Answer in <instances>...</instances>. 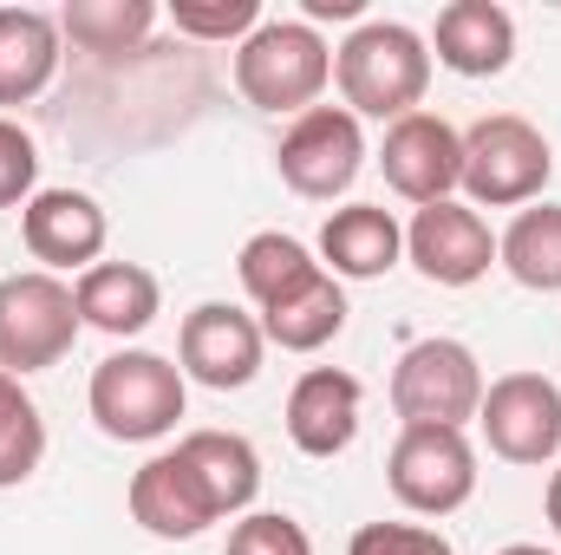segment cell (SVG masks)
I'll list each match as a JSON object with an SVG mask.
<instances>
[{
    "label": "cell",
    "mask_w": 561,
    "mask_h": 555,
    "mask_svg": "<svg viewBox=\"0 0 561 555\" xmlns=\"http://www.w3.org/2000/svg\"><path fill=\"white\" fill-rule=\"evenodd\" d=\"M333 79L353 118H412L431 86V46L399 20H366L333 53Z\"/></svg>",
    "instance_id": "cell-1"
},
{
    "label": "cell",
    "mask_w": 561,
    "mask_h": 555,
    "mask_svg": "<svg viewBox=\"0 0 561 555\" xmlns=\"http://www.w3.org/2000/svg\"><path fill=\"white\" fill-rule=\"evenodd\" d=\"M333 79V53L307 20H262L236 46V86L255 112H313Z\"/></svg>",
    "instance_id": "cell-2"
},
{
    "label": "cell",
    "mask_w": 561,
    "mask_h": 555,
    "mask_svg": "<svg viewBox=\"0 0 561 555\" xmlns=\"http://www.w3.org/2000/svg\"><path fill=\"white\" fill-rule=\"evenodd\" d=\"M92 418L105 438L118 444H150L163 431H176L183 418V366H170L163 353H112L92 373Z\"/></svg>",
    "instance_id": "cell-3"
},
{
    "label": "cell",
    "mask_w": 561,
    "mask_h": 555,
    "mask_svg": "<svg viewBox=\"0 0 561 555\" xmlns=\"http://www.w3.org/2000/svg\"><path fill=\"white\" fill-rule=\"evenodd\" d=\"M549 177H556V150L529 118L496 112V118H477L463 132V190H470V203H483V209L536 203L549 190Z\"/></svg>",
    "instance_id": "cell-4"
},
{
    "label": "cell",
    "mask_w": 561,
    "mask_h": 555,
    "mask_svg": "<svg viewBox=\"0 0 561 555\" xmlns=\"http://www.w3.org/2000/svg\"><path fill=\"white\" fill-rule=\"evenodd\" d=\"M72 340H79V301L59 275L33 269L0 281V373L13 380L46 373L72 353Z\"/></svg>",
    "instance_id": "cell-5"
},
{
    "label": "cell",
    "mask_w": 561,
    "mask_h": 555,
    "mask_svg": "<svg viewBox=\"0 0 561 555\" xmlns=\"http://www.w3.org/2000/svg\"><path fill=\"white\" fill-rule=\"evenodd\" d=\"M386 477H392V497H399L405 510H419V517H450V510H463L470 490H477V451H470V438L450 431V424H405L399 444H392Z\"/></svg>",
    "instance_id": "cell-6"
},
{
    "label": "cell",
    "mask_w": 561,
    "mask_h": 555,
    "mask_svg": "<svg viewBox=\"0 0 561 555\" xmlns=\"http://www.w3.org/2000/svg\"><path fill=\"white\" fill-rule=\"evenodd\" d=\"M477 406H483V373L463 340H419L392 366V412L405 424L463 431V418H477Z\"/></svg>",
    "instance_id": "cell-7"
},
{
    "label": "cell",
    "mask_w": 561,
    "mask_h": 555,
    "mask_svg": "<svg viewBox=\"0 0 561 555\" xmlns=\"http://www.w3.org/2000/svg\"><path fill=\"white\" fill-rule=\"evenodd\" d=\"M280 183L313 196V203H333L340 190H353L359 163H366V138H359V118L346 105H313L287 125V138L275 150Z\"/></svg>",
    "instance_id": "cell-8"
},
{
    "label": "cell",
    "mask_w": 561,
    "mask_h": 555,
    "mask_svg": "<svg viewBox=\"0 0 561 555\" xmlns=\"http://www.w3.org/2000/svg\"><path fill=\"white\" fill-rule=\"evenodd\" d=\"M477 424L490 438L496 457L510 464H549L561 451V393L542 373H503L496 386H483Z\"/></svg>",
    "instance_id": "cell-9"
},
{
    "label": "cell",
    "mask_w": 561,
    "mask_h": 555,
    "mask_svg": "<svg viewBox=\"0 0 561 555\" xmlns=\"http://www.w3.org/2000/svg\"><path fill=\"white\" fill-rule=\"evenodd\" d=\"M262 320H249L242 307H229V301H203L190 320H183V333H176V353H183V373L196 380V386H209V393H236V386H249L255 373H262Z\"/></svg>",
    "instance_id": "cell-10"
},
{
    "label": "cell",
    "mask_w": 561,
    "mask_h": 555,
    "mask_svg": "<svg viewBox=\"0 0 561 555\" xmlns=\"http://www.w3.org/2000/svg\"><path fill=\"white\" fill-rule=\"evenodd\" d=\"M405 256H412L419 275L437 281V287H470V281L490 275L496 236H490V223H483L477 209H463V203H424L419 216H412V229H405Z\"/></svg>",
    "instance_id": "cell-11"
},
{
    "label": "cell",
    "mask_w": 561,
    "mask_h": 555,
    "mask_svg": "<svg viewBox=\"0 0 561 555\" xmlns=\"http://www.w3.org/2000/svg\"><path fill=\"white\" fill-rule=\"evenodd\" d=\"M386 183L405 196V203H450V190L463 183V138L437 118V112H412L386 132Z\"/></svg>",
    "instance_id": "cell-12"
},
{
    "label": "cell",
    "mask_w": 561,
    "mask_h": 555,
    "mask_svg": "<svg viewBox=\"0 0 561 555\" xmlns=\"http://www.w3.org/2000/svg\"><path fill=\"white\" fill-rule=\"evenodd\" d=\"M20 236H26V256L53 269H99V249H105V209L85 196V190H39L20 216Z\"/></svg>",
    "instance_id": "cell-13"
},
{
    "label": "cell",
    "mask_w": 561,
    "mask_h": 555,
    "mask_svg": "<svg viewBox=\"0 0 561 555\" xmlns=\"http://www.w3.org/2000/svg\"><path fill=\"white\" fill-rule=\"evenodd\" d=\"M131 517L163 543H190L216 523V503H209V490H203V477L190 471L183 451H157L131 477Z\"/></svg>",
    "instance_id": "cell-14"
},
{
    "label": "cell",
    "mask_w": 561,
    "mask_h": 555,
    "mask_svg": "<svg viewBox=\"0 0 561 555\" xmlns=\"http://www.w3.org/2000/svg\"><path fill=\"white\" fill-rule=\"evenodd\" d=\"M287 438L307 457H340L359 438V380L333 373V366L300 373L294 393H287Z\"/></svg>",
    "instance_id": "cell-15"
},
{
    "label": "cell",
    "mask_w": 561,
    "mask_h": 555,
    "mask_svg": "<svg viewBox=\"0 0 561 555\" xmlns=\"http://www.w3.org/2000/svg\"><path fill=\"white\" fill-rule=\"evenodd\" d=\"M72 301H79V327H99V333H112V340H131V333H144V327L157 320L163 287H157V275L138 269V262H99V269L79 275Z\"/></svg>",
    "instance_id": "cell-16"
},
{
    "label": "cell",
    "mask_w": 561,
    "mask_h": 555,
    "mask_svg": "<svg viewBox=\"0 0 561 555\" xmlns=\"http://www.w3.org/2000/svg\"><path fill=\"white\" fill-rule=\"evenodd\" d=\"M320 256H327V275L340 281H373L386 275L399 256H405V229L392 223V209H379V203H346V209H333L327 216V229H320Z\"/></svg>",
    "instance_id": "cell-17"
},
{
    "label": "cell",
    "mask_w": 561,
    "mask_h": 555,
    "mask_svg": "<svg viewBox=\"0 0 561 555\" xmlns=\"http://www.w3.org/2000/svg\"><path fill=\"white\" fill-rule=\"evenodd\" d=\"M437 59L463 79H490L516 59V20L496 0H450L437 13Z\"/></svg>",
    "instance_id": "cell-18"
},
{
    "label": "cell",
    "mask_w": 561,
    "mask_h": 555,
    "mask_svg": "<svg viewBox=\"0 0 561 555\" xmlns=\"http://www.w3.org/2000/svg\"><path fill=\"white\" fill-rule=\"evenodd\" d=\"M59 72V20L39 7H0V105H26Z\"/></svg>",
    "instance_id": "cell-19"
},
{
    "label": "cell",
    "mask_w": 561,
    "mask_h": 555,
    "mask_svg": "<svg viewBox=\"0 0 561 555\" xmlns=\"http://www.w3.org/2000/svg\"><path fill=\"white\" fill-rule=\"evenodd\" d=\"M176 451H183L190 471L203 477L216 517H236V510L255 503V490H262V457H255L249 438H236V431H190Z\"/></svg>",
    "instance_id": "cell-20"
},
{
    "label": "cell",
    "mask_w": 561,
    "mask_h": 555,
    "mask_svg": "<svg viewBox=\"0 0 561 555\" xmlns=\"http://www.w3.org/2000/svg\"><path fill=\"white\" fill-rule=\"evenodd\" d=\"M340 327H346V294L333 275H313L300 294L262 307V340H275L280 353H320Z\"/></svg>",
    "instance_id": "cell-21"
},
{
    "label": "cell",
    "mask_w": 561,
    "mask_h": 555,
    "mask_svg": "<svg viewBox=\"0 0 561 555\" xmlns=\"http://www.w3.org/2000/svg\"><path fill=\"white\" fill-rule=\"evenodd\" d=\"M496 262L523 281V287H536V294H561V203L523 209V216L503 229Z\"/></svg>",
    "instance_id": "cell-22"
},
{
    "label": "cell",
    "mask_w": 561,
    "mask_h": 555,
    "mask_svg": "<svg viewBox=\"0 0 561 555\" xmlns=\"http://www.w3.org/2000/svg\"><path fill=\"white\" fill-rule=\"evenodd\" d=\"M236 269H242V287L255 294V307H275L287 294H300L313 275H327V262H313V256H307L294 236H280V229L249 236L242 256H236Z\"/></svg>",
    "instance_id": "cell-23"
},
{
    "label": "cell",
    "mask_w": 561,
    "mask_h": 555,
    "mask_svg": "<svg viewBox=\"0 0 561 555\" xmlns=\"http://www.w3.org/2000/svg\"><path fill=\"white\" fill-rule=\"evenodd\" d=\"M150 20H157L150 0H72L59 33H72V46L85 53H138Z\"/></svg>",
    "instance_id": "cell-24"
},
{
    "label": "cell",
    "mask_w": 561,
    "mask_h": 555,
    "mask_svg": "<svg viewBox=\"0 0 561 555\" xmlns=\"http://www.w3.org/2000/svg\"><path fill=\"white\" fill-rule=\"evenodd\" d=\"M46 457V424L39 406L26 399V386L13 373H0V490L7 484H26Z\"/></svg>",
    "instance_id": "cell-25"
},
{
    "label": "cell",
    "mask_w": 561,
    "mask_h": 555,
    "mask_svg": "<svg viewBox=\"0 0 561 555\" xmlns=\"http://www.w3.org/2000/svg\"><path fill=\"white\" fill-rule=\"evenodd\" d=\"M170 20L190 39H249L262 26V0H176Z\"/></svg>",
    "instance_id": "cell-26"
},
{
    "label": "cell",
    "mask_w": 561,
    "mask_h": 555,
    "mask_svg": "<svg viewBox=\"0 0 561 555\" xmlns=\"http://www.w3.org/2000/svg\"><path fill=\"white\" fill-rule=\"evenodd\" d=\"M229 555H313V543H307V530H300L294 517L255 510V517H242V523L229 530Z\"/></svg>",
    "instance_id": "cell-27"
},
{
    "label": "cell",
    "mask_w": 561,
    "mask_h": 555,
    "mask_svg": "<svg viewBox=\"0 0 561 555\" xmlns=\"http://www.w3.org/2000/svg\"><path fill=\"white\" fill-rule=\"evenodd\" d=\"M33 177H39V144L26 138L13 118H0V209L33 203Z\"/></svg>",
    "instance_id": "cell-28"
},
{
    "label": "cell",
    "mask_w": 561,
    "mask_h": 555,
    "mask_svg": "<svg viewBox=\"0 0 561 555\" xmlns=\"http://www.w3.org/2000/svg\"><path fill=\"white\" fill-rule=\"evenodd\" d=\"M346 555H457L437 530H419V523H366Z\"/></svg>",
    "instance_id": "cell-29"
},
{
    "label": "cell",
    "mask_w": 561,
    "mask_h": 555,
    "mask_svg": "<svg viewBox=\"0 0 561 555\" xmlns=\"http://www.w3.org/2000/svg\"><path fill=\"white\" fill-rule=\"evenodd\" d=\"M313 20H359V0H307V26Z\"/></svg>",
    "instance_id": "cell-30"
},
{
    "label": "cell",
    "mask_w": 561,
    "mask_h": 555,
    "mask_svg": "<svg viewBox=\"0 0 561 555\" xmlns=\"http://www.w3.org/2000/svg\"><path fill=\"white\" fill-rule=\"evenodd\" d=\"M549 523H556V536H561V471L549 477Z\"/></svg>",
    "instance_id": "cell-31"
},
{
    "label": "cell",
    "mask_w": 561,
    "mask_h": 555,
    "mask_svg": "<svg viewBox=\"0 0 561 555\" xmlns=\"http://www.w3.org/2000/svg\"><path fill=\"white\" fill-rule=\"evenodd\" d=\"M496 555H549V550H536V543H510V550H496Z\"/></svg>",
    "instance_id": "cell-32"
}]
</instances>
